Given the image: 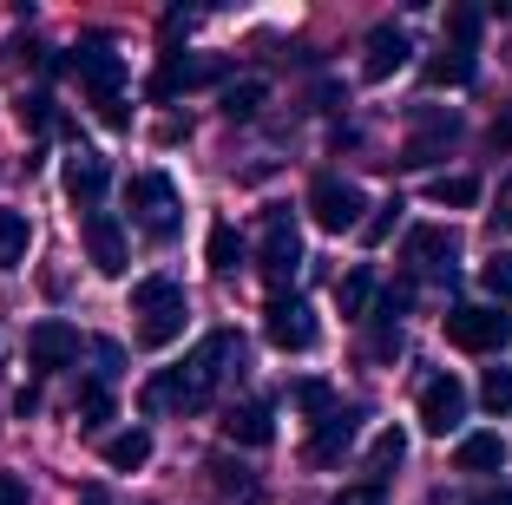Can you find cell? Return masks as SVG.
<instances>
[{
    "instance_id": "6da1fadb",
    "label": "cell",
    "mask_w": 512,
    "mask_h": 505,
    "mask_svg": "<svg viewBox=\"0 0 512 505\" xmlns=\"http://www.w3.org/2000/svg\"><path fill=\"white\" fill-rule=\"evenodd\" d=\"M237 355H243V342L230 335V328H217L211 342H204L191 361H184V368L151 374L145 394H138V407H145V414H191V407L211 401V387L224 381V361H237Z\"/></svg>"
},
{
    "instance_id": "7a4b0ae2",
    "label": "cell",
    "mask_w": 512,
    "mask_h": 505,
    "mask_svg": "<svg viewBox=\"0 0 512 505\" xmlns=\"http://www.w3.org/2000/svg\"><path fill=\"white\" fill-rule=\"evenodd\" d=\"M132 315H138V348H171L184 335V322H191L184 289L171 283V276H145V283H132Z\"/></svg>"
},
{
    "instance_id": "3957f363",
    "label": "cell",
    "mask_w": 512,
    "mask_h": 505,
    "mask_svg": "<svg viewBox=\"0 0 512 505\" xmlns=\"http://www.w3.org/2000/svg\"><path fill=\"white\" fill-rule=\"evenodd\" d=\"M125 204H132V217L145 223V237H178L184 223V204H178V184L165 178V171H138L132 184H125Z\"/></svg>"
},
{
    "instance_id": "277c9868",
    "label": "cell",
    "mask_w": 512,
    "mask_h": 505,
    "mask_svg": "<svg viewBox=\"0 0 512 505\" xmlns=\"http://www.w3.org/2000/svg\"><path fill=\"white\" fill-rule=\"evenodd\" d=\"M440 328H447V342L460 348V355H499L506 335H512V322L499 309H486V302H460V309H447Z\"/></svg>"
},
{
    "instance_id": "5b68a950",
    "label": "cell",
    "mask_w": 512,
    "mask_h": 505,
    "mask_svg": "<svg viewBox=\"0 0 512 505\" xmlns=\"http://www.w3.org/2000/svg\"><path fill=\"white\" fill-rule=\"evenodd\" d=\"M362 184L335 178V171H322L316 184H309V217H316V230H329V237H342V230H362Z\"/></svg>"
},
{
    "instance_id": "8992f818",
    "label": "cell",
    "mask_w": 512,
    "mask_h": 505,
    "mask_svg": "<svg viewBox=\"0 0 512 505\" xmlns=\"http://www.w3.org/2000/svg\"><path fill=\"white\" fill-rule=\"evenodd\" d=\"M263 335H270V348H283V355H309V348L322 342V328H316V315H309V302L283 296V289L263 302Z\"/></svg>"
},
{
    "instance_id": "52a82bcc",
    "label": "cell",
    "mask_w": 512,
    "mask_h": 505,
    "mask_svg": "<svg viewBox=\"0 0 512 505\" xmlns=\"http://www.w3.org/2000/svg\"><path fill=\"white\" fill-rule=\"evenodd\" d=\"M256 263H263L270 283H289L302 269V237H296V217H289V210H270V217H263V250H256Z\"/></svg>"
},
{
    "instance_id": "ba28073f",
    "label": "cell",
    "mask_w": 512,
    "mask_h": 505,
    "mask_svg": "<svg viewBox=\"0 0 512 505\" xmlns=\"http://www.w3.org/2000/svg\"><path fill=\"white\" fill-rule=\"evenodd\" d=\"M66 66H73V73L86 79V92H92L99 105H112V99H119V86H125V60L112 53L106 40H86V46H79V53H73Z\"/></svg>"
},
{
    "instance_id": "9c48e42d",
    "label": "cell",
    "mask_w": 512,
    "mask_h": 505,
    "mask_svg": "<svg viewBox=\"0 0 512 505\" xmlns=\"http://www.w3.org/2000/svg\"><path fill=\"white\" fill-rule=\"evenodd\" d=\"M460 420H467V387L453 381V374H434V381L421 387V427L434 433V440H447Z\"/></svg>"
},
{
    "instance_id": "30bf717a",
    "label": "cell",
    "mask_w": 512,
    "mask_h": 505,
    "mask_svg": "<svg viewBox=\"0 0 512 505\" xmlns=\"http://www.w3.org/2000/svg\"><path fill=\"white\" fill-rule=\"evenodd\" d=\"M355 433H362V414H355V407H335V414L316 420V433H309V446H302V460H309V466H335L348 446H355Z\"/></svg>"
},
{
    "instance_id": "8fae6325",
    "label": "cell",
    "mask_w": 512,
    "mask_h": 505,
    "mask_svg": "<svg viewBox=\"0 0 512 505\" xmlns=\"http://www.w3.org/2000/svg\"><path fill=\"white\" fill-rule=\"evenodd\" d=\"M27 361H33L40 374L73 368V361H79V328H73V322H40V328L27 335Z\"/></svg>"
},
{
    "instance_id": "7c38bea8",
    "label": "cell",
    "mask_w": 512,
    "mask_h": 505,
    "mask_svg": "<svg viewBox=\"0 0 512 505\" xmlns=\"http://www.w3.org/2000/svg\"><path fill=\"white\" fill-rule=\"evenodd\" d=\"M86 256H92V269H99V276H125V263H132V250H125V230H119L112 217H99V210L86 217Z\"/></svg>"
},
{
    "instance_id": "4fadbf2b",
    "label": "cell",
    "mask_w": 512,
    "mask_h": 505,
    "mask_svg": "<svg viewBox=\"0 0 512 505\" xmlns=\"http://www.w3.org/2000/svg\"><path fill=\"white\" fill-rule=\"evenodd\" d=\"M407 53H414V46H407V33L401 27H375L368 33V46H362V79H394L407 66Z\"/></svg>"
},
{
    "instance_id": "5bb4252c",
    "label": "cell",
    "mask_w": 512,
    "mask_h": 505,
    "mask_svg": "<svg viewBox=\"0 0 512 505\" xmlns=\"http://www.w3.org/2000/svg\"><path fill=\"white\" fill-rule=\"evenodd\" d=\"M460 256V237H453L447 223H421V230H407V263L414 269H447Z\"/></svg>"
},
{
    "instance_id": "9a60e30c",
    "label": "cell",
    "mask_w": 512,
    "mask_h": 505,
    "mask_svg": "<svg viewBox=\"0 0 512 505\" xmlns=\"http://www.w3.org/2000/svg\"><path fill=\"white\" fill-rule=\"evenodd\" d=\"M224 433L237 446H270L276 440V420H270V401H237L224 414Z\"/></svg>"
},
{
    "instance_id": "2e32d148",
    "label": "cell",
    "mask_w": 512,
    "mask_h": 505,
    "mask_svg": "<svg viewBox=\"0 0 512 505\" xmlns=\"http://www.w3.org/2000/svg\"><path fill=\"white\" fill-rule=\"evenodd\" d=\"M204 486H211V499H217V505H256V479H250V466L211 460V466H204Z\"/></svg>"
},
{
    "instance_id": "e0dca14e",
    "label": "cell",
    "mask_w": 512,
    "mask_h": 505,
    "mask_svg": "<svg viewBox=\"0 0 512 505\" xmlns=\"http://www.w3.org/2000/svg\"><path fill=\"white\" fill-rule=\"evenodd\" d=\"M66 197H73V204H99V197H106V158L73 151V158H66Z\"/></svg>"
},
{
    "instance_id": "ac0fdd59",
    "label": "cell",
    "mask_w": 512,
    "mask_h": 505,
    "mask_svg": "<svg viewBox=\"0 0 512 505\" xmlns=\"http://www.w3.org/2000/svg\"><path fill=\"white\" fill-rule=\"evenodd\" d=\"M453 132H460V119L447 112V119H434V125H427L421 138H407V145H401V158H394V164H407V171H427V164H434L440 151L453 145Z\"/></svg>"
},
{
    "instance_id": "d6986e66",
    "label": "cell",
    "mask_w": 512,
    "mask_h": 505,
    "mask_svg": "<svg viewBox=\"0 0 512 505\" xmlns=\"http://www.w3.org/2000/svg\"><path fill=\"white\" fill-rule=\"evenodd\" d=\"M453 466L460 473H499L506 466V446H499V433H467V440L453 446Z\"/></svg>"
},
{
    "instance_id": "ffe728a7",
    "label": "cell",
    "mask_w": 512,
    "mask_h": 505,
    "mask_svg": "<svg viewBox=\"0 0 512 505\" xmlns=\"http://www.w3.org/2000/svg\"><path fill=\"white\" fill-rule=\"evenodd\" d=\"M145 460H151V433L145 427H125V433L106 440V466H112V473H138Z\"/></svg>"
},
{
    "instance_id": "44dd1931",
    "label": "cell",
    "mask_w": 512,
    "mask_h": 505,
    "mask_svg": "<svg viewBox=\"0 0 512 505\" xmlns=\"http://www.w3.org/2000/svg\"><path fill=\"white\" fill-rule=\"evenodd\" d=\"M217 66H204V60H171L165 73L151 79V99H178V92H191V86H204Z\"/></svg>"
},
{
    "instance_id": "7402d4cb",
    "label": "cell",
    "mask_w": 512,
    "mask_h": 505,
    "mask_svg": "<svg viewBox=\"0 0 512 505\" xmlns=\"http://www.w3.org/2000/svg\"><path fill=\"white\" fill-rule=\"evenodd\" d=\"M204 256H211L217 276H237V269H243V237H237V223H211V237H204Z\"/></svg>"
},
{
    "instance_id": "603a6c76",
    "label": "cell",
    "mask_w": 512,
    "mask_h": 505,
    "mask_svg": "<svg viewBox=\"0 0 512 505\" xmlns=\"http://www.w3.org/2000/svg\"><path fill=\"white\" fill-rule=\"evenodd\" d=\"M27 243H33L27 217H20V210H0V269H14V263H27Z\"/></svg>"
},
{
    "instance_id": "cb8c5ba5",
    "label": "cell",
    "mask_w": 512,
    "mask_h": 505,
    "mask_svg": "<svg viewBox=\"0 0 512 505\" xmlns=\"http://www.w3.org/2000/svg\"><path fill=\"white\" fill-rule=\"evenodd\" d=\"M427 86H473V53H440V60H427Z\"/></svg>"
},
{
    "instance_id": "d4e9b609",
    "label": "cell",
    "mask_w": 512,
    "mask_h": 505,
    "mask_svg": "<svg viewBox=\"0 0 512 505\" xmlns=\"http://www.w3.org/2000/svg\"><path fill=\"white\" fill-rule=\"evenodd\" d=\"M401 460H407V433L401 427L375 433V446H368V473H375V486H381V473H388V466H401Z\"/></svg>"
},
{
    "instance_id": "484cf974",
    "label": "cell",
    "mask_w": 512,
    "mask_h": 505,
    "mask_svg": "<svg viewBox=\"0 0 512 505\" xmlns=\"http://www.w3.org/2000/svg\"><path fill=\"white\" fill-rule=\"evenodd\" d=\"M427 197H434L440 210H467V204H480V178H434Z\"/></svg>"
},
{
    "instance_id": "4316f807",
    "label": "cell",
    "mask_w": 512,
    "mask_h": 505,
    "mask_svg": "<svg viewBox=\"0 0 512 505\" xmlns=\"http://www.w3.org/2000/svg\"><path fill=\"white\" fill-rule=\"evenodd\" d=\"M289 401H296V414L322 420V414H335V387L329 381H296V387H289Z\"/></svg>"
},
{
    "instance_id": "83f0119b",
    "label": "cell",
    "mask_w": 512,
    "mask_h": 505,
    "mask_svg": "<svg viewBox=\"0 0 512 505\" xmlns=\"http://www.w3.org/2000/svg\"><path fill=\"white\" fill-rule=\"evenodd\" d=\"M480 407L486 414H512V368H486L480 374Z\"/></svg>"
},
{
    "instance_id": "f1b7e54d",
    "label": "cell",
    "mask_w": 512,
    "mask_h": 505,
    "mask_svg": "<svg viewBox=\"0 0 512 505\" xmlns=\"http://www.w3.org/2000/svg\"><path fill=\"white\" fill-rule=\"evenodd\" d=\"M79 420H86V427H106V420H112V387L106 381L79 387Z\"/></svg>"
},
{
    "instance_id": "f546056e",
    "label": "cell",
    "mask_w": 512,
    "mask_h": 505,
    "mask_svg": "<svg viewBox=\"0 0 512 505\" xmlns=\"http://www.w3.org/2000/svg\"><path fill=\"white\" fill-rule=\"evenodd\" d=\"M447 33H453V53H473V40H480V7H447Z\"/></svg>"
},
{
    "instance_id": "4dcf8cb0",
    "label": "cell",
    "mask_w": 512,
    "mask_h": 505,
    "mask_svg": "<svg viewBox=\"0 0 512 505\" xmlns=\"http://www.w3.org/2000/svg\"><path fill=\"white\" fill-rule=\"evenodd\" d=\"M368 296H375V276L368 269H355V276H342V289H335V302H342V315H362Z\"/></svg>"
},
{
    "instance_id": "1f68e13d",
    "label": "cell",
    "mask_w": 512,
    "mask_h": 505,
    "mask_svg": "<svg viewBox=\"0 0 512 505\" xmlns=\"http://www.w3.org/2000/svg\"><path fill=\"white\" fill-rule=\"evenodd\" d=\"M401 223V197H388V204H375V217H362V243L375 250V243H388V230Z\"/></svg>"
},
{
    "instance_id": "d6a6232c",
    "label": "cell",
    "mask_w": 512,
    "mask_h": 505,
    "mask_svg": "<svg viewBox=\"0 0 512 505\" xmlns=\"http://www.w3.org/2000/svg\"><path fill=\"white\" fill-rule=\"evenodd\" d=\"M256 105H263V86H256V79H243V86L224 92V119H256Z\"/></svg>"
},
{
    "instance_id": "836d02e7",
    "label": "cell",
    "mask_w": 512,
    "mask_h": 505,
    "mask_svg": "<svg viewBox=\"0 0 512 505\" xmlns=\"http://www.w3.org/2000/svg\"><path fill=\"white\" fill-rule=\"evenodd\" d=\"M480 283H486V289H493V296H499V302H506V296H512V250H493V256H486V269H480Z\"/></svg>"
},
{
    "instance_id": "e575fe53",
    "label": "cell",
    "mask_w": 512,
    "mask_h": 505,
    "mask_svg": "<svg viewBox=\"0 0 512 505\" xmlns=\"http://www.w3.org/2000/svg\"><path fill=\"white\" fill-rule=\"evenodd\" d=\"M407 302H414L407 289H381V296H375V322H381V328H394V322L407 315Z\"/></svg>"
},
{
    "instance_id": "d590c367",
    "label": "cell",
    "mask_w": 512,
    "mask_h": 505,
    "mask_svg": "<svg viewBox=\"0 0 512 505\" xmlns=\"http://www.w3.org/2000/svg\"><path fill=\"white\" fill-rule=\"evenodd\" d=\"M329 505H388V492H381L375 479H368V486H342V492H335Z\"/></svg>"
},
{
    "instance_id": "8d00e7d4",
    "label": "cell",
    "mask_w": 512,
    "mask_h": 505,
    "mask_svg": "<svg viewBox=\"0 0 512 505\" xmlns=\"http://www.w3.org/2000/svg\"><path fill=\"white\" fill-rule=\"evenodd\" d=\"M486 145H493V151H512V105L499 112L493 125H486Z\"/></svg>"
},
{
    "instance_id": "74e56055",
    "label": "cell",
    "mask_w": 512,
    "mask_h": 505,
    "mask_svg": "<svg viewBox=\"0 0 512 505\" xmlns=\"http://www.w3.org/2000/svg\"><path fill=\"white\" fill-rule=\"evenodd\" d=\"M20 119H27V125H33V132H40V125H46V119H53V112H46V99H40V92H33V99H20Z\"/></svg>"
},
{
    "instance_id": "f35d334b",
    "label": "cell",
    "mask_w": 512,
    "mask_h": 505,
    "mask_svg": "<svg viewBox=\"0 0 512 505\" xmlns=\"http://www.w3.org/2000/svg\"><path fill=\"white\" fill-rule=\"evenodd\" d=\"M0 505H27V486L14 473H0Z\"/></svg>"
},
{
    "instance_id": "ab89813d",
    "label": "cell",
    "mask_w": 512,
    "mask_h": 505,
    "mask_svg": "<svg viewBox=\"0 0 512 505\" xmlns=\"http://www.w3.org/2000/svg\"><path fill=\"white\" fill-rule=\"evenodd\" d=\"M480 505H512V486H499V492H486Z\"/></svg>"
},
{
    "instance_id": "60d3db41",
    "label": "cell",
    "mask_w": 512,
    "mask_h": 505,
    "mask_svg": "<svg viewBox=\"0 0 512 505\" xmlns=\"http://www.w3.org/2000/svg\"><path fill=\"white\" fill-rule=\"evenodd\" d=\"M499 223H512V191H506V210H499Z\"/></svg>"
},
{
    "instance_id": "b9f144b4",
    "label": "cell",
    "mask_w": 512,
    "mask_h": 505,
    "mask_svg": "<svg viewBox=\"0 0 512 505\" xmlns=\"http://www.w3.org/2000/svg\"><path fill=\"white\" fill-rule=\"evenodd\" d=\"M79 505H106V499H99V492H86V499H79Z\"/></svg>"
}]
</instances>
